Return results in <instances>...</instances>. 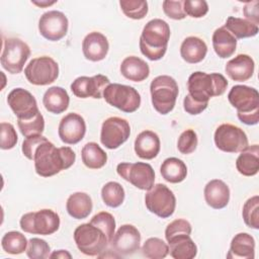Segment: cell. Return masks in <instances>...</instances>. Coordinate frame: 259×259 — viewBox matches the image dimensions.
<instances>
[{"mask_svg":"<svg viewBox=\"0 0 259 259\" xmlns=\"http://www.w3.org/2000/svg\"><path fill=\"white\" fill-rule=\"evenodd\" d=\"M76 160V154L70 147L56 148L48 139L35 150L34 169L41 177H51L70 168Z\"/></svg>","mask_w":259,"mask_h":259,"instance_id":"obj_1","label":"cell"},{"mask_svg":"<svg viewBox=\"0 0 259 259\" xmlns=\"http://www.w3.org/2000/svg\"><path fill=\"white\" fill-rule=\"evenodd\" d=\"M170 38L169 24L160 18L147 22L140 37V50L151 61L161 60L166 51Z\"/></svg>","mask_w":259,"mask_h":259,"instance_id":"obj_2","label":"cell"},{"mask_svg":"<svg viewBox=\"0 0 259 259\" xmlns=\"http://www.w3.org/2000/svg\"><path fill=\"white\" fill-rule=\"evenodd\" d=\"M228 87L227 79L220 73H192L187 81L188 94L197 102L208 103L209 98L225 93Z\"/></svg>","mask_w":259,"mask_h":259,"instance_id":"obj_3","label":"cell"},{"mask_svg":"<svg viewBox=\"0 0 259 259\" xmlns=\"http://www.w3.org/2000/svg\"><path fill=\"white\" fill-rule=\"evenodd\" d=\"M230 103L237 109L238 118L247 125L259 121V93L246 85H235L228 94Z\"/></svg>","mask_w":259,"mask_h":259,"instance_id":"obj_4","label":"cell"},{"mask_svg":"<svg viewBox=\"0 0 259 259\" xmlns=\"http://www.w3.org/2000/svg\"><path fill=\"white\" fill-rule=\"evenodd\" d=\"M151 100L154 108L160 114H167L173 110L179 93L178 84L168 75L157 76L150 85Z\"/></svg>","mask_w":259,"mask_h":259,"instance_id":"obj_5","label":"cell"},{"mask_svg":"<svg viewBox=\"0 0 259 259\" xmlns=\"http://www.w3.org/2000/svg\"><path fill=\"white\" fill-rule=\"evenodd\" d=\"M74 241L77 248L87 256H99L109 244L105 234L90 223L82 224L75 229Z\"/></svg>","mask_w":259,"mask_h":259,"instance_id":"obj_6","label":"cell"},{"mask_svg":"<svg viewBox=\"0 0 259 259\" xmlns=\"http://www.w3.org/2000/svg\"><path fill=\"white\" fill-rule=\"evenodd\" d=\"M19 224L25 233L48 236L59 230L60 217L54 210L44 208L23 214Z\"/></svg>","mask_w":259,"mask_h":259,"instance_id":"obj_7","label":"cell"},{"mask_svg":"<svg viewBox=\"0 0 259 259\" xmlns=\"http://www.w3.org/2000/svg\"><path fill=\"white\" fill-rule=\"evenodd\" d=\"M103 98L109 105L126 113L135 112L141 105L139 92L132 86L118 83H110L103 91Z\"/></svg>","mask_w":259,"mask_h":259,"instance_id":"obj_8","label":"cell"},{"mask_svg":"<svg viewBox=\"0 0 259 259\" xmlns=\"http://www.w3.org/2000/svg\"><path fill=\"white\" fill-rule=\"evenodd\" d=\"M30 56L26 42L17 37H9L3 41L1 65L10 74H19Z\"/></svg>","mask_w":259,"mask_h":259,"instance_id":"obj_9","label":"cell"},{"mask_svg":"<svg viewBox=\"0 0 259 259\" xmlns=\"http://www.w3.org/2000/svg\"><path fill=\"white\" fill-rule=\"evenodd\" d=\"M145 204L149 211L159 218L166 219L173 214L176 198L172 190L165 184L157 183L145 195Z\"/></svg>","mask_w":259,"mask_h":259,"instance_id":"obj_10","label":"cell"},{"mask_svg":"<svg viewBox=\"0 0 259 259\" xmlns=\"http://www.w3.org/2000/svg\"><path fill=\"white\" fill-rule=\"evenodd\" d=\"M27 81L36 86H45L55 82L59 76L58 63L48 56L32 59L24 69Z\"/></svg>","mask_w":259,"mask_h":259,"instance_id":"obj_11","label":"cell"},{"mask_svg":"<svg viewBox=\"0 0 259 259\" xmlns=\"http://www.w3.org/2000/svg\"><path fill=\"white\" fill-rule=\"evenodd\" d=\"M116 171L121 178L141 190H150L154 186L155 172L148 163H119Z\"/></svg>","mask_w":259,"mask_h":259,"instance_id":"obj_12","label":"cell"},{"mask_svg":"<svg viewBox=\"0 0 259 259\" xmlns=\"http://www.w3.org/2000/svg\"><path fill=\"white\" fill-rule=\"evenodd\" d=\"M213 140L217 148L226 153H239L248 146L245 132L231 123L219 125L214 132Z\"/></svg>","mask_w":259,"mask_h":259,"instance_id":"obj_13","label":"cell"},{"mask_svg":"<svg viewBox=\"0 0 259 259\" xmlns=\"http://www.w3.org/2000/svg\"><path fill=\"white\" fill-rule=\"evenodd\" d=\"M130 135L131 126L128 121L118 116H111L102 122L100 142L107 149L114 150L125 143Z\"/></svg>","mask_w":259,"mask_h":259,"instance_id":"obj_14","label":"cell"},{"mask_svg":"<svg viewBox=\"0 0 259 259\" xmlns=\"http://www.w3.org/2000/svg\"><path fill=\"white\" fill-rule=\"evenodd\" d=\"M69 21L67 16L58 10L45 12L38 20L39 33L51 41L62 39L68 31Z\"/></svg>","mask_w":259,"mask_h":259,"instance_id":"obj_15","label":"cell"},{"mask_svg":"<svg viewBox=\"0 0 259 259\" xmlns=\"http://www.w3.org/2000/svg\"><path fill=\"white\" fill-rule=\"evenodd\" d=\"M7 103L17 119H30L39 110L34 96L23 88H14L7 96Z\"/></svg>","mask_w":259,"mask_h":259,"instance_id":"obj_16","label":"cell"},{"mask_svg":"<svg viewBox=\"0 0 259 259\" xmlns=\"http://www.w3.org/2000/svg\"><path fill=\"white\" fill-rule=\"evenodd\" d=\"M110 84L109 79L101 74L92 77L81 76L76 78L71 84L73 94L79 98H96L103 97L104 89Z\"/></svg>","mask_w":259,"mask_h":259,"instance_id":"obj_17","label":"cell"},{"mask_svg":"<svg viewBox=\"0 0 259 259\" xmlns=\"http://www.w3.org/2000/svg\"><path fill=\"white\" fill-rule=\"evenodd\" d=\"M141 234L139 230L130 224L119 227L110 244L112 249L119 255H132L140 249Z\"/></svg>","mask_w":259,"mask_h":259,"instance_id":"obj_18","label":"cell"},{"mask_svg":"<svg viewBox=\"0 0 259 259\" xmlns=\"http://www.w3.org/2000/svg\"><path fill=\"white\" fill-rule=\"evenodd\" d=\"M86 133L84 118L75 112L66 114L59 123L58 134L61 141L68 145H75L82 141Z\"/></svg>","mask_w":259,"mask_h":259,"instance_id":"obj_19","label":"cell"},{"mask_svg":"<svg viewBox=\"0 0 259 259\" xmlns=\"http://www.w3.org/2000/svg\"><path fill=\"white\" fill-rule=\"evenodd\" d=\"M109 50V44L104 34L98 31L88 33L82 41L84 57L91 62H99L105 59Z\"/></svg>","mask_w":259,"mask_h":259,"instance_id":"obj_20","label":"cell"},{"mask_svg":"<svg viewBox=\"0 0 259 259\" xmlns=\"http://www.w3.org/2000/svg\"><path fill=\"white\" fill-rule=\"evenodd\" d=\"M255 64L253 59L246 54H240L230 60L225 67L227 75L234 81L244 82L249 80L254 73Z\"/></svg>","mask_w":259,"mask_h":259,"instance_id":"obj_21","label":"cell"},{"mask_svg":"<svg viewBox=\"0 0 259 259\" xmlns=\"http://www.w3.org/2000/svg\"><path fill=\"white\" fill-rule=\"evenodd\" d=\"M204 199L207 205L214 209H221L228 205L230 200V188L220 179H212L204 187Z\"/></svg>","mask_w":259,"mask_h":259,"instance_id":"obj_22","label":"cell"},{"mask_svg":"<svg viewBox=\"0 0 259 259\" xmlns=\"http://www.w3.org/2000/svg\"><path fill=\"white\" fill-rule=\"evenodd\" d=\"M160 139L158 135L152 131H143L138 135L135 141V152L145 160H152L160 152Z\"/></svg>","mask_w":259,"mask_h":259,"instance_id":"obj_23","label":"cell"},{"mask_svg":"<svg viewBox=\"0 0 259 259\" xmlns=\"http://www.w3.org/2000/svg\"><path fill=\"white\" fill-rule=\"evenodd\" d=\"M228 258L253 259L255 257V240L248 233H239L231 241Z\"/></svg>","mask_w":259,"mask_h":259,"instance_id":"obj_24","label":"cell"},{"mask_svg":"<svg viewBox=\"0 0 259 259\" xmlns=\"http://www.w3.org/2000/svg\"><path fill=\"white\" fill-rule=\"evenodd\" d=\"M121 75L134 82H141L147 79L150 75L149 65L139 57H126L120 64Z\"/></svg>","mask_w":259,"mask_h":259,"instance_id":"obj_25","label":"cell"},{"mask_svg":"<svg viewBox=\"0 0 259 259\" xmlns=\"http://www.w3.org/2000/svg\"><path fill=\"white\" fill-rule=\"evenodd\" d=\"M170 256L174 259H192L197 254V247L190 235H178L167 240Z\"/></svg>","mask_w":259,"mask_h":259,"instance_id":"obj_26","label":"cell"},{"mask_svg":"<svg viewBox=\"0 0 259 259\" xmlns=\"http://www.w3.org/2000/svg\"><path fill=\"white\" fill-rule=\"evenodd\" d=\"M238 172L244 176H254L259 170V147L258 145L247 146L240 152L236 160Z\"/></svg>","mask_w":259,"mask_h":259,"instance_id":"obj_27","label":"cell"},{"mask_svg":"<svg viewBox=\"0 0 259 259\" xmlns=\"http://www.w3.org/2000/svg\"><path fill=\"white\" fill-rule=\"evenodd\" d=\"M42 103L45 108L54 114H60L67 110L69 103H70V97L68 95V92L59 86H53L50 87L44 94L42 97Z\"/></svg>","mask_w":259,"mask_h":259,"instance_id":"obj_28","label":"cell"},{"mask_svg":"<svg viewBox=\"0 0 259 259\" xmlns=\"http://www.w3.org/2000/svg\"><path fill=\"white\" fill-rule=\"evenodd\" d=\"M206 53V44L197 36L186 37L180 47V55L182 59L189 64H197L201 62L205 58Z\"/></svg>","mask_w":259,"mask_h":259,"instance_id":"obj_29","label":"cell"},{"mask_svg":"<svg viewBox=\"0 0 259 259\" xmlns=\"http://www.w3.org/2000/svg\"><path fill=\"white\" fill-rule=\"evenodd\" d=\"M93 203L89 194L85 192H75L71 194L66 202L68 213L76 220L86 219L92 211Z\"/></svg>","mask_w":259,"mask_h":259,"instance_id":"obj_30","label":"cell"},{"mask_svg":"<svg viewBox=\"0 0 259 259\" xmlns=\"http://www.w3.org/2000/svg\"><path fill=\"white\" fill-rule=\"evenodd\" d=\"M212 47L215 54L222 58L227 59L233 56L237 48V39L224 26L217 28L212 34Z\"/></svg>","mask_w":259,"mask_h":259,"instance_id":"obj_31","label":"cell"},{"mask_svg":"<svg viewBox=\"0 0 259 259\" xmlns=\"http://www.w3.org/2000/svg\"><path fill=\"white\" fill-rule=\"evenodd\" d=\"M160 172L162 177L170 183L182 182L187 175V167L185 163L175 157H170L164 160L161 165Z\"/></svg>","mask_w":259,"mask_h":259,"instance_id":"obj_32","label":"cell"},{"mask_svg":"<svg viewBox=\"0 0 259 259\" xmlns=\"http://www.w3.org/2000/svg\"><path fill=\"white\" fill-rule=\"evenodd\" d=\"M83 164L89 169H100L107 162L106 153L97 143L89 142L81 150Z\"/></svg>","mask_w":259,"mask_h":259,"instance_id":"obj_33","label":"cell"},{"mask_svg":"<svg viewBox=\"0 0 259 259\" xmlns=\"http://www.w3.org/2000/svg\"><path fill=\"white\" fill-rule=\"evenodd\" d=\"M224 27L230 31L236 39L252 37L258 33V25L251 22L250 20L240 17H228Z\"/></svg>","mask_w":259,"mask_h":259,"instance_id":"obj_34","label":"cell"},{"mask_svg":"<svg viewBox=\"0 0 259 259\" xmlns=\"http://www.w3.org/2000/svg\"><path fill=\"white\" fill-rule=\"evenodd\" d=\"M27 240L23 234L17 231L7 232L1 240V246L3 250L12 255H18L26 251Z\"/></svg>","mask_w":259,"mask_h":259,"instance_id":"obj_35","label":"cell"},{"mask_svg":"<svg viewBox=\"0 0 259 259\" xmlns=\"http://www.w3.org/2000/svg\"><path fill=\"white\" fill-rule=\"evenodd\" d=\"M124 189L115 181H109L103 185L101 189V197L103 202L109 207H118L124 200Z\"/></svg>","mask_w":259,"mask_h":259,"instance_id":"obj_36","label":"cell"},{"mask_svg":"<svg viewBox=\"0 0 259 259\" xmlns=\"http://www.w3.org/2000/svg\"><path fill=\"white\" fill-rule=\"evenodd\" d=\"M142 253L150 259H162L169 254V246L159 238H149L142 247Z\"/></svg>","mask_w":259,"mask_h":259,"instance_id":"obj_37","label":"cell"},{"mask_svg":"<svg viewBox=\"0 0 259 259\" xmlns=\"http://www.w3.org/2000/svg\"><path fill=\"white\" fill-rule=\"evenodd\" d=\"M242 215L245 224L252 229H259V196L254 195L243 205Z\"/></svg>","mask_w":259,"mask_h":259,"instance_id":"obj_38","label":"cell"},{"mask_svg":"<svg viewBox=\"0 0 259 259\" xmlns=\"http://www.w3.org/2000/svg\"><path fill=\"white\" fill-rule=\"evenodd\" d=\"M20 133L25 137L41 135L45 130V118L40 112L30 119H17Z\"/></svg>","mask_w":259,"mask_h":259,"instance_id":"obj_39","label":"cell"},{"mask_svg":"<svg viewBox=\"0 0 259 259\" xmlns=\"http://www.w3.org/2000/svg\"><path fill=\"white\" fill-rule=\"evenodd\" d=\"M119 6L124 15L132 19H143L148 13V2L144 0H121Z\"/></svg>","mask_w":259,"mask_h":259,"instance_id":"obj_40","label":"cell"},{"mask_svg":"<svg viewBox=\"0 0 259 259\" xmlns=\"http://www.w3.org/2000/svg\"><path fill=\"white\" fill-rule=\"evenodd\" d=\"M89 223L99 228L105 234L109 243L111 242L115 234V220L111 213L107 211H100L96 213Z\"/></svg>","mask_w":259,"mask_h":259,"instance_id":"obj_41","label":"cell"},{"mask_svg":"<svg viewBox=\"0 0 259 259\" xmlns=\"http://www.w3.org/2000/svg\"><path fill=\"white\" fill-rule=\"evenodd\" d=\"M50 245L42 239L31 238L28 241L26 255L30 259H45L50 257Z\"/></svg>","mask_w":259,"mask_h":259,"instance_id":"obj_42","label":"cell"},{"mask_svg":"<svg viewBox=\"0 0 259 259\" xmlns=\"http://www.w3.org/2000/svg\"><path fill=\"white\" fill-rule=\"evenodd\" d=\"M197 143H198V140H197L196 133L193 130L188 128L179 136L178 142H177V148L181 154L187 155L195 151L197 147Z\"/></svg>","mask_w":259,"mask_h":259,"instance_id":"obj_43","label":"cell"},{"mask_svg":"<svg viewBox=\"0 0 259 259\" xmlns=\"http://www.w3.org/2000/svg\"><path fill=\"white\" fill-rule=\"evenodd\" d=\"M1 142L0 148L2 150H10L15 147L17 143V134L14 126L9 122H1Z\"/></svg>","mask_w":259,"mask_h":259,"instance_id":"obj_44","label":"cell"},{"mask_svg":"<svg viewBox=\"0 0 259 259\" xmlns=\"http://www.w3.org/2000/svg\"><path fill=\"white\" fill-rule=\"evenodd\" d=\"M191 231H192V228L189 222L183 219H177L171 222L167 226L165 230V238L166 240H169L172 237H175L178 235H183V234L190 235Z\"/></svg>","mask_w":259,"mask_h":259,"instance_id":"obj_45","label":"cell"},{"mask_svg":"<svg viewBox=\"0 0 259 259\" xmlns=\"http://www.w3.org/2000/svg\"><path fill=\"white\" fill-rule=\"evenodd\" d=\"M183 8L186 15L194 18L203 17L208 12V5L204 0H185Z\"/></svg>","mask_w":259,"mask_h":259,"instance_id":"obj_46","label":"cell"},{"mask_svg":"<svg viewBox=\"0 0 259 259\" xmlns=\"http://www.w3.org/2000/svg\"><path fill=\"white\" fill-rule=\"evenodd\" d=\"M182 0L179 1H172V0H165L163 1V11L164 13L171 19L174 20H181L186 17V13L183 8Z\"/></svg>","mask_w":259,"mask_h":259,"instance_id":"obj_47","label":"cell"},{"mask_svg":"<svg viewBox=\"0 0 259 259\" xmlns=\"http://www.w3.org/2000/svg\"><path fill=\"white\" fill-rule=\"evenodd\" d=\"M47 140L46 137L38 135V136H31V137H27L25 138V140L22 143V153L23 155L29 159L33 161V156H34V152L36 150V148Z\"/></svg>","mask_w":259,"mask_h":259,"instance_id":"obj_48","label":"cell"},{"mask_svg":"<svg viewBox=\"0 0 259 259\" xmlns=\"http://www.w3.org/2000/svg\"><path fill=\"white\" fill-rule=\"evenodd\" d=\"M208 103H203V102H197L195 101L194 99H192L190 97L189 94H187L184 99H183V107H184V110L191 114V115H196V114H199L201 113L206 107H207Z\"/></svg>","mask_w":259,"mask_h":259,"instance_id":"obj_49","label":"cell"},{"mask_svg":"<svg viewBox=\"0 0 259 259\" xmlns=\"http://www.w3.org/2000/svg\"><path fill=\"white\" fill-rule=\"evenodd\" d=\"M258 1H251L245 4L243 8L244 15L246 16L247 20L255 23L256 25L259 24V11H258Z\"/></svg>","mask_w":259,"mask_h":259,"instance_id":"obj_50","label":"cell"},{"mask_svg":"<svg viewBox=\"0 0 259 259\" xmlns=\"http://www.w3.org/2000/svg\"><path fill=\"white\" fill-rule=\"evenodd\" d=\"M50 258H61V259H65V258H72V255L67 251V250H58L55 251L54 253H52L50 255Z\"/></svg>","mask_w":259,"mask_h":259,"instance_id":"obj_51","label":"cell"},{"mask_svg":"<svg viewBox=\"0 0 259 259\" xmlns=\"http://www.w3.org/2000/svg\"><path fill=\"white\" fill-rule=\"evenodd\" d=\"M32 3L34 5H37L39 7H45V6H50V5H53L56 3V1H53V2H48V1H40V2H36V1H32Z\"/></svg>","mask_w":259,"mask_h":259,"instance_id":"obj_52","label":"cell"}]
</instances>
